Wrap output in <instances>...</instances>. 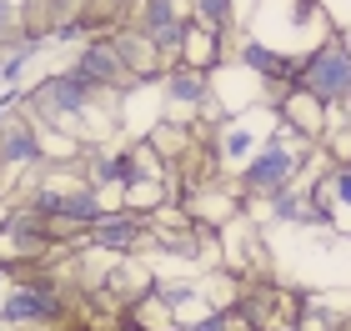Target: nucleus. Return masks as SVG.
Returning a JSON list of instances; mask_svg holds the SVG:
<instances>
[{"label": "nucleus", "mask_w": 351, "mask_h": 331, "mask_svg": "<svg viewBox=\"0 0 351 331\" xmlns=\"http://www.w3.org/2000/svg\"><path fill=\"white\" fill-rule=\"evenodd\" d=\"M66 66L81 75L95 96L125 101V96L136 90V81H131V71H125V60H121V51H116V40H110V36H95V40H86V45H75Z\"/></svg>", "instance_id": "6"}, {"label": "nucleus", "mask_w": 351, "mask_h": 331, "mask_svg": "<svg viewBox=\"0 0 351 331\" xmlns=\"http://www.w3.org/2000/svg\"><path fill=\"white\" fill-rule=\"evenodd\" d=\"M231 60H241V66L256 75V81H266V90H271V106L281 101V90L296 81V66L301 60L296 56H281V51H271V45H261L256 36H236V45H231Z\"/></svg>", "instance_id": "12"}, {"label": "nucleus", "mask_w": 351, "mask_h": 331, "mask_svg": "<svg viewBox=\"0 0 351 331\" xmlns=\"http://www.w3.org/2000/svg\"><path fill=\"white\" fill-rule=\"evenodd\" d=\"M146 246H151V216H136V211H110L106 221H95L86 231V251H101L110 261L141 256Z\"/></svg>", "instance_id": "9"}, {"label": "nucleus", "mask_w": 351, "mask_h": 331, "mask_svg": "<svg viewBox=\"0 0 351 331\" xmlns=\"http://www.w3.org/2000/svg\"><path fill=\"white\" fill-rule=\"evenodd\" d=\"M301 186H306L311 201L326 211L331 231H337V236H351V161L337 166L322 146H316V151H311L306 176H301Z\"/></svg>", "instance_id": "5"}, {"label": "nucleus", "mask_w": 351, "mask_h": 331, "mask_svg": "<svg viewBox=\"0 0 351 331\" xmlns=\"http://www.w3.org/2000/svg\"><path fill=\"white\" fill-rule=\"evenodd\" d=\"M231 45L236 40H226V36H216V30H206V25H196L191 21L186 25V36H181V51H176V60H181V66H191V71H221L231 60Z\"/></svg>", "instance_id": "15"}, {"label": "nucleus", "mask_w": 351, "mask_h": 331, "mask_svg": "<svg viewBox=\"0 0 351 331\" xmlns=\"http://www.w3.org/2000/svg\"><path fill=\"white\" fill-rule=\"evenodd\" d=\"M161 101H166V116L171 121H181V125H196L206 110H211V101H216V90H211V75L206 71H191V66H176L161 75Z\"/></svg>", "instance_id": "8"}, {"label": "nucleus", "mask_w": 351, "mask_h": 331, "mask_svg": "<svg viewBox=\"0 0 351 331\" xmlns=\"http://www.w3.org/2000/svg\"><path fill=\"white\" fill-rule=\"evenodd\" d=\"M95 10H106V15H116V21H125V15L136 10V0H90Z\"/></svg>", "instance_id": "21"}, {"label": "nucleus", "mask_w": 351, "mask_h": 331, "mask_svg": "<svg viewBox=\"0 0 351 331\" xmlns=\"http://www.w3.org/2000/svg\"><path fill=\"white\" fill-rule=\"evenodd\" d=\"M276 110H281V125H291V131H296L301 140L322 146V131H326V106L316 101L311 90L286 86V90H281V101H276Z\"/></svg>", "instance_id": "14"}, {"label": "nucleus", "mask_w": 351, "mask_h": 331, "mask_svg": "<svg viewBox=\"0 0 351 331\" xmlns=\"http://www.w3.org/2000/svg\"><path fill=\"white\" fill-rule=\"evenodd\" d=\"M211 90H216V101H221L226 116H246V110H256V106H271L266 81H256L241 60H226L221 71H211Z\"/></svg>", "instance_id": "13"}, {"label": "nucleus", "mask_w": 351, "mask_h": 331, "mask_svg": "<svg viewBox=\"0 0 351 331\" xmlns=\"http://www.w3.org/2000/svg\"><path fill=\"white\" fill-rule=\"evenodd\" d=\"M25 36V15H21V0H0V45L21 40Z\"/></svg>", "instance_id": "19"}, {"label": "nucleus", "mask_w": 351, "mask_h": 331, "mask_svg": "<svg viewBox=\"0 0 351 331\" xmlns=\"http://www.w3.org/2000/svg\"><path fill=\"white\" fill-rule=\"evenodd\" d=\"M191 21L216 30V36H226V40L241 36V10H236V0H191Z\"/></svg>", "instance_id": "16"}, {"label": "nucleus", "mask_w": 351, "mask_h": 331, "mask_svg": "<svg viewBox=\"0 0 351 331\" xmlns=\"http://www.w3.org/2000/svg\"><path fill=\"white\" fill-rule=\"evenodd\" d=\"M311 140H301L291 125H276V131L266 136V146L251 156V161L236 171V191L246 196V206H261V201H271L276 191H291V186H301V176H306L311 166Z\"/></svg>", "instance_id": "2"}, {"label": "nucleus", "mask_w": 351, "mask_h": 331, "mask_svg": "<svg viewBox=\"0 0 351 331\" xmlns=\"http://www.w3.org/2000/svg\"><path fill=\"white\" fill-rule=\"evenodd\" d=\"M241 30L256 36L261 45H271V51L301 60L311 45H322L331 36V21L322 0H251Z\"/></svg>", "instance_id": "1"}, {"label": "nucleus", "mask_w": 351, "mask_h": 331, "mask_svg": "<svg viewBox=\"0 0 351 331\" xmlns=\"http://www.w3.org/2000/svg\"><path fill=\"white\" fill-rule=\"evenodd\" d=\"M221 271L236 281H266L271 256H266V236L251 216H236L231 226H221Z\"/></svg>", "instance_id": "7"}, {"label": "nucleus", "mask_w": 351, "mask_h": 331, "mask_svg": "<svg viewBox=\"0 0 351 331\" xmlns=\"http://www.w3.org/2000/svg\"><path fill=\"white\" fill-rule=\"evenodd\" d=\"M101 101L106 96H95L71 66H60V71H45L40 81L25 86V106L21 110L40 125V131H71V136H81L86 121H90V110Z\"/></svg>", "instance_id": "3"}, {"label": "nucleus", "mask_w": 351, "mask_h": 331, "mask_svg": "<svg viewBox=\"0 0 351 331\" xmlns=\"http://www.w3.org/2000/svg\"><path fill=\"white\" fill-rule=\"evenodd\" d=\"M322 151L331 161H351V106H326V131H322Z\"/></svg>", "instance_id": "18"}, {"label": "nucleus", "mask_w": 351, "mask_h": 331, "mask_svg": "<svg viewBox=\"0 0 351 331\" xmlns=\"http://www.w3.org/2000/svg\"><path fill=\"white\" fill-rule=\"evenodd\" d=\"M181 331H241V326H236L231 306H226V311H206L201 321H191V326H181Z\"/></svg>", "instance_id": "20"}, {"label": "nucleus", "mask_w": 351, "mask_h": 331, "mask_svg": "<svg viewBox=\"0 0 351 331\" xmlns=\"http://www.w3.org/2000/svg\"><path fill=\"white\" fill-rule=\"evenodd\" d=\"M51 40H36V36H21L5 45V60H0V86H21V75L36 66V56L45 51Z\"/></svg>", "instance_id": "17"}, {"label": "nucleus", "mask_w": 351, "mask_h": 331, "mask_svg": "<svg viewBox=\"0 0 351 331\" xmlns=\"http://www.w3.org/2000/svg\"><path fill=\"white\" fill-rule=\"evenodd\" d=\"M301 90H311L322 106H351V36L331 30L322 45H311L296 66V81Z\"/></svg>", "instance_id": "4"}, {"label": "nucleus", "mask_w": 351, "mask_h": 331, "mask_svg": "<svg viewBox=\"0 0 351 331\" xmlns=\"http://www.w3.org/2000/svg\"><path fill=\"white\" fill-rule=\"evenodd\" d=\"M125 21L141 25V30H146V36L176 60L181 36H186V25H191V0H136V10L125 15Z\"/></svg>", "instance_id": "11"}, {"label": "nucleus", "mask_w": 351, "mask_h": 331, "mask_svg": "<svg viewBox=\"0 0 351 331\" xmlns=\"http://www.w3.org/2000/svg\"><path fill=\"white\" fill-rule=\"evenodd\" d=\"M110 40H116V51H121V60H125V71H131L136 86H156V81L176 66L161 45H156L141 25H131V21H121L116 30H110Z\"/></svg>", "instance_id": "10"}]
</instances>
